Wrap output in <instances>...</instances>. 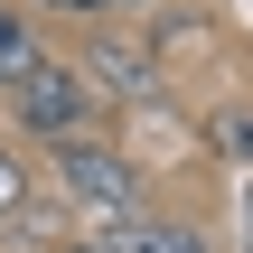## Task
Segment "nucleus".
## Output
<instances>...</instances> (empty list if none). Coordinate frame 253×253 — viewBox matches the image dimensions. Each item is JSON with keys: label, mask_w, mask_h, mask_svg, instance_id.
Returning <instances> with one entry per match:
<instances>
[{"label": "nucleus", "mask_w": 253, "mask_h": 253, "mask_svg": "<svg viewBox=\"0 0 253 253\" xmlns=\"http://www.w3.org/2000/svg\"><path fill=\"white\" fill-rule=\"evenodd\" d=\"M56 160V197L75 207V216H94V225H122V216H141V160L122 150V141H66V150H47Z\"/></svg>", "instance_id": "1"}, {"label": "nucleus", "mask_w": 253, "mask_h": 253, "mask_svg": "<svg viewBox=\"0 0 253 253\" xmlns=\"http://www.w3.org/2000/svg\"><path fill=\"white\" fill-rule=\"evenodd\" d=\"M9 113H19V131H28V141H47V150H66V141H94V131H103V94L75 75V56H47V66L9 94Z\"/></svg>", "instance_id": "2"}, {"label": "nucleus", "mask_w": 253, "mask_h": 253, "mask_svg": "<svg viewBox=\"0 0 253 253\" xmlns=\"http://www.w3.org/2000/svg\"><path fill=\"white\" fill-rule=\"evenodd\" d=\"M75 75H84L103 103H160V94H169L150 38H122V28H94V38L75 47Z\"/></svg>", "instance_id": "3"}, {"label": "nucleus", "mask_w": 253, "mask_h": 253, "mask_svg": "<svg viewBox=\"0 0 253 253\" xmlns=\"http://www.w3.org/2000/svg\"><path fill=\"white\" fill-rule=\"evenodd\" d=\"M103 253H216L207 225H188V216H122V225H103Z\"/></svg>", "instance_id": "4"}, {"label": "nucleus", "mask_w": 253, "mask_h": 253, "mask_svg": "<svg viewBox=\"0 0 253 253\" xmlns=\"http://www.w3.org/2000/svg\"><path fill=\"white\" fill-rule=\"evenodd\" d=\"M38 66H47V47H38V28H28V9L0 0V94H19Z\"/></svg>", "instance_id": "5"}, {"label": "nucleus", "mask_w": 253, "mask_h": 253, "mask_svg": "<svg viewBox=\"0 0 253 253\" xmlns=\"http://www.w3.org/2000/svg\"><path fill=\"white\" fill-rule=\"evenodd\" d=\"M0 225H9V235L56 244V235H47V216H38V197H28V160H9V150H0Z\"/></svg>", "instance_id": "6"}, {"label": "nucleus", "mask_w": 253, "mask_h": 253, "mask_svg": "<svg viewBox=\"0 0 253 253\" xmlns=\"http://www.w3.org/2000/svg\"><path fill=\"white\" fill-rule=\"evenodd\" d=\"M216 150H225V160H253V113H225V122H216Z\"/></svg>", "instance_id": "7"}, {"label": "nucleus", "mask_w": 253, "mask_h": 253, "mask_svg": "<svg viewBox=\"0 0 253 253\" xmlns=\"http://www.w3.org/2000/svg\"><path fill=\"white\" fill-rule=\"evenodd\" d=\"M38 253H103V235H56V244H38Z\"/></svg>", "instance_id": "8"}, {"label": "nucleus", "mask_w": 253, "mask_h": 253, "mask_svg": "<svg viewBox=\"0 0 253 253\" xmlns=\"http://www.w3.org/2000/svg\"><path fill=\"white\" fill-rule=\"evenodd\" d=\"M235 225H244V253H253V178H244V197H235Z\"/></svg>", "instance_id": "9"}, {"label": "nucleus", "mask_w": 253, "mask_h": 253, "mask_svg": "<svg viewBox=\"0 0 253 253\" xmlns=\"http://www.w3.org/2000/svg\"><path fill=\"white\" fill-rule=\"evenodd\" d=\"M38 9H75V19H94V9H103V0H38Z\"/></svg>", "instance_id": "10"}, {"label": "nucleus", "mask_w": 253, "mask_h": 253, "mask_svg": "<svg viewBox=\"0 0 253 253\" xmlns=\"http://www.w3.org/2000/svg\"><path fill=\"white\" fill-rule=\"evenodd\" d=\"M103 9H150V0H103Z\"/></svg>", "instance_id": "11"}]
</instances>
